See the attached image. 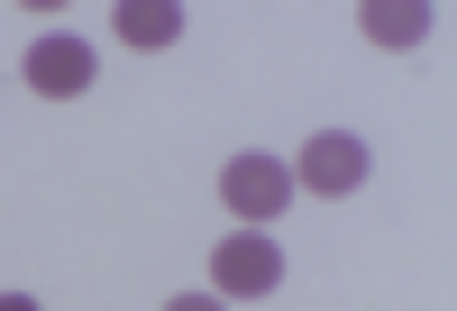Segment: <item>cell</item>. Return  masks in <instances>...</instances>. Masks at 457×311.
<instances>
[{"label": "cell", "instance_id": "1", "mask_svg": "<svg viewBox=\"0 0 457 311\" xmlns=\"http://www.w3.org/2000/svg\"><path fill=\"white\" fill-rule=\"evenodd\" d=\"M275 284H284V248L265 239V229H228L211 248V293L220 302H265Z\"/></svg>", "mask_w": 457, "mask_h": 311}, {"label": "cell", "instance_id": "2", "mask_svg": "<svg viewBox=\"0 0 457 311\" xmlns=\"http://www.w3.org/2000/svg\"><path fill=\"white\" fill-rule=\"evenodd\" d=\"M220 202L238 211L247 229H265L293 202V165H284V156H228V165H220Z\"/></svg>", "mask_w": 457, "mask_h": 311}, {"label": "cell", "instance_id": "3", "mask_svg": "<svg viewBox=\"0 0 457 311\" xmlns=\"http://www.w3.org/2000/svg\"><path fill=\"white\" fill-rule=\"evenodd\" d=\"M293 183H302V192H329V202H338V192H357V183H366V138L320 129L312 147L293 156Z\"/></svg>", "mask_w": 457, "mask_h": 311}, {"label": "cell", "instance_id": "4", "mask_svg": "<svg viewBox=\"0 0 457 311\" xmlns=\"http://www.w3.org/2000/svg\"><path fill=\"white\" fill-rule=\"evenodd\" d=\"M28 92H46V101H73V92H92V46L73 28H46L28 46Z\"/></svg>", "mask_w": 457, "mask_h": 311}, {"label": "cell", "instance_id": "5", "mask_svg": "<svg viewBox=\"0 0 457 311\" xmlns=\"http://www.w3.org/2000/svg\"><path fill=\"white\" fill-rule=\"evenodd\" d=\"M357 28L375 37V46H421V37L439 28V10H430V0H366Z\"/></svg>", "mask_w": 457, "mask_h": 311}, {"label": "cell", "instance_id": "6", "mask_svg": "<svg viewBox=\"0 0 457 311\" xmlns=\"http://www.w3.org/2000/svg\"><path fill=\"white\" fill-rule=\"evenodd\" d=\"M110 28H120L137 55H146V46H174V37H183V0H120V19H110Z\"/></svg>", "mask_w": 457, "mask_h": 311}, {"label": "cell", "instance_id": "7", "mask_svg": "<svg viewBox=\"0 0 457 311\" xmlns=\"http://www.w3.org/2000/svg\"><path fill=\"white\" fill-rule=\"evenodd\" d=\"M165 311H228V302H220V293H174Z\"/></svg>", "mask_w": 457, "mask_h": 311}, {"label": "cell", "instance_id": "8", "mask_svg": "<svg viewBox=\"0 0 457 311\" xmlns=\"http://www.w3.org/2000/svg\"><path fill=\"white\" fill-rule=\"evenodd\" d=\"M0 311H37V293H0Z\"/></svg>", "mask_w": 457, "mask_h": 311}]
</instances>
